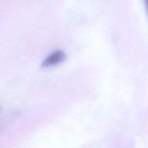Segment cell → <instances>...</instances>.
Returning a JSON list of instances; mask_svg holds the SVG:
<instances>
[{"mask_svg":"<svg viewBox=\"0 0 148 148\" xmlns=\"http://www.w3.org/2000/svg\"><path fill=\"white\" fill-rule=\"evenodd\" d=\"M66 59V53L62 50H56L49 54L42 62L41 66L44 68L52 67L59 64Z\"/></svg>","mask_w":148,"mask_h":148,"instance_id":"6da1fadb","label":"cell"},{"mask_svg":"<svg viewBox=\"0 0 148 148\" xmlns=\"http://www.w3.org/2000/svg\"><path fill=\"white\" fill-rule=\"evenodd\" d=\"M145 2H146L147 8V11H148V0H145Z\"/></svg>","mask_w":148,"mask_h":148,"instance_id":"7a4b0ae2","label":"cell"}]
</instances>
